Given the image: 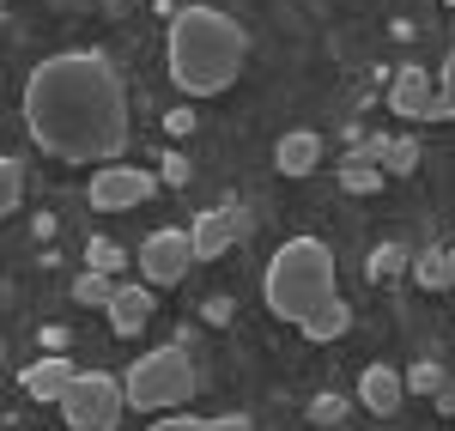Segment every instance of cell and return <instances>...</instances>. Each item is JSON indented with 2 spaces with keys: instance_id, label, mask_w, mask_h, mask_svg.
I'll return each instance as SVG.
<instances>
[{
  "instance_id": "1",
  "label": "cell",
  "mask_w": 455,
  "mask_h": 431,
  "mask_svg": "<svg viewBox=\"0 0 455 431\" xmlns=\"http://www.w3.org/2000/svg\"><path fill=\"white\" fill-rule=\"evenodd\" d=\"M25 128L49 158L116 164L128 146V85L109 55L68 49L36 61L25 79Z\"/></svg>"
},
{
  "instance_id": "2",
  "label": "cell",
  "mask_w": 455,
  "mask_h": 431,
  "mask_svg": "<svg viewBox=\"0 0 455 431\" xmlns=\"http://www.w3.org/2000/svg\"><path fill=\"white\" fill-rule=\"evenodd\" d=\"M243 25L219 6H182L171 19V43H164V61H171V79L188 92V98H212L225 92L237 73H243Z\"/></svg>"
},
{
  "instance_id": "3",
  "label": "cell",
  "mask_w": 455,
  "mask_h": 431,
  "mask_svg": "<svg viewBox=\"0 0 455 431\" xmlns=\"http://www.w3.org/2000/svg\"><path fill=\"white\" fill-rule=\"evenodd\" d=\"M334 298V255L322 237H291L267 261V310L285 323H304L315 304Z\"/></svg>"
},
{
  "instance_id": "4",
  "label": "cell",
  "mask_w": 455,
  "mask_h": 431,
  "mask_svg": "<svg viewBox=\"0 0 455 431\" xmlns=\"http://www.w3.org/2000/svg\"><path fill=\"white\" fill-rule=\"evenodd\" d=\"M195 389H201V371L188 359V347H152V353L134 359L128 377H122V395H128V407H140V413L182 407Z\"/></svg>"
},
{
  "instance_id": "5",
  "label": "cell",
  "mask_w": 455,
  "mask_h": 431,
  "mask_svg": "<svg viewBox=\"0 0 455 431\" xmlns=\"http://www.w3.org/2000/svg\"><path fill=\"white\" fill-rule=\"evenodd\" d=\"M122 383L104 377V371H73V383L61 389V413H68V431H116L122 419Z\"/></svg>"
},
{
  "instance_id": "6",
  "label": "cell",
  "mask_w": 455,
  "mask_h": 431,
  "mask_svg": "<svg viewBox=\"0 0 455 431\" xmlns=\"http://www.w3.org/2000/svg\"><path fill=\"white\" fill-rule=\"evenodd\" d=\"M188 267H195V237H188V231H152V237L140 243V280L152 291L182 286Z\"/></svg>"
},
{
  "instance_id": "7",
  "label": "cell",
  "mask_w": 455,
  "mask_h": 431,
  "mask_svg": "<svg viewBox=\"0 0 455 431\" xmlns=\"http://www.w3.org/2000/svg\"><path fill=\"white\" fill-rule=\"evenodd\" d=\"M152 188H158V177L152 171H134V164H104V171H92V207L98 213H122V207H140V201H152Z\"/></svg>"
},
{
  "instance_id": "8",
  "label": "cell",
  "mask_w": 455,
  "mask_h": 431,
  "mask_svg": "<svg viewBox=\"0 0 455 431\" xmlns=\"http://www.w3.org/2000/svg\"><path fill=\"white\" fill-rule=\"evenodd\" d=\"M243 231H249V213L237 207V201H225V207L201 213V219H195V231H188V237H195V261H219Z\"/></svg>"
},
{
  "instance_id": "9",
  "label": "cell",
  "mask_w": 455,
  "mask_h": 431,
  "mask_svg": "<svg viewBox=\"0 0 455 431\" xmlns=\"http://www.w3.org/2000/svg\"><path fill=\"white\" fill-rule=\"evenodd\" d=\"M401 395H407V377L395 371V364H364V377H358V401L371 407V413H395L401 407Z\"/></svg>"
},
{
  "instance_id": "10",
  "label": "cell",
  "mask_w": 455,
  "mask_h": 431,
  "mask_svg": "<svg viewBox=\"0 0 455 431\" xmlns=\"http://www.w3.org/2000/svg\"><path fill=\"white\" fill-rule=\"evenodd\" d=\"M104 310H109V328H116V334H140V328L152 323V286H146V280L140 286H116Z\"/></svg>"
},
{
  "instance_id": "11",
  "label": "cell",
  "mask_w": 455,
  "mask_h": 431,
  "mask_svg": "<svg viewBox=\"0 0 455 431\" xmlns=\"http://www.w3.org/2000/svg\"><path fill=\"white\" fill-rule=\"evenodd\" d=\"M431 73L425 68H401V79L388 85V109L395 116H407V122H425V109H431Z\"/></svg>"
},
{
  "instance_id": "12",
  "label": "cell",
  "mask_w": 455,
  "mask_h": 431,
  "mask_svg": "<svg viewBox=\"0 0 455 431\" xmlns=\"http://www.w3.org/2000/svg\"><path fill=\"white\" fill-rule=\"evenodd\" d=\"M274 164H280L285 177H310L315 164H322V140H315L310 128H298V134H285V140L274 146Z\"/></svg>"
},
{
  "instance_id": "13",
  "label": "cell",
  "mask_w": 455,
  "mask_h": 431,
  "mask_svg": "<svg viewBox=\"0 0 455 431\" xmlns=\"http://www.w3.org/2000/svg\"><path fill=\"white\" fill-rule=\"evenodd\" d=\"M73 383V371H68V359H36V364H25V395L31 401H61V389Z\"/></svg>"
},
{
  "instance_id": "14",
  "label": "cell",
  "mask_w": 455,
  "mask_h": 431,
  "mask_svg": "<svg viewBox=\"0 0 455 431\" xmlns=\"http://www.w3.org/2000/svg\"><path fill=\"white\" fill-rule=\"evenodd\" d=\"M383 158H377V152H347V158H340V188H352V195H377V188H383Z\"/></svg>"
},
{
  "instance_id": "15",
  "label": "cell",
  "mask_w": 455,
  "mask_h": 431,
  "mask_svg": "<svg viewBox=\"0 0 455 431\" xmlns=\"http://www.w3.org/2000/svg\"><path fill=\"white\" fill-rule=\"evenodd\" d=\"M298 328H304L310 340H340V334L352 328V310L340 304V298H328V304H315V310H310V316H304Z\"/></svg>"
},
{
  "instance_id": "16",
  "label": "cell",
  "mask_w": 455,
  "mask_h": 431,
  "mask_svg": "<svg viewBox=\"0 0 455 431\" xmlns=\"http://www.w3.org/2000/svg\"><path fill=\"white\" fill-rule=\"evenodd\" d=\"M455 116V49L443 55V73H437V98L425 109V122H450Z\"/></svg>"
},
{
  "instance_id": "17",
  "label": "cell",
  "mask_w": 455,
  "mask_h": 431,
  "mask_svg": "<svg viewBox=\"0 0 455 431\" xmlns=\"http://www.w3.org/2000/svg\"><path fill=\"white\" fill-rule=\"evenodd\" d=\"M19 201H25V171H19V158H0V219L19 213Z\"/></svg>"
},
{
  "instance_id": "18",
  "label": "cell",
  "mask_w": 455,
  "mask_h": 431,
  "mask_svg": "<svg viewBox=\"0 0 455 431\" xmlns=\"http://www.w3.org/2000/svg\"><path fill=\"white\" fill-rule=\"evenodd\" d=\"M413 261H407V250L401 243H383V250L371 255V280H395V274H407Z\"/></svg>"
},
{
  "instance_id": "19",
  "label": "cell",
  "mask_w": 455,
  "mask_h": 431,
  "mask_svg": "<svg viewBox=\"0 0 455 431\" xmlns=\"http://www.w3.org/2000/svg\"><path fill=\"white\" fill-rule=\"evenodd\" d=\"M109 291H116L109 274H79L73 280V304H109Z\"/></svg>"
},
{
  "instance_id": "20",
  "label": "cell",
  "mask_w": 455,
  "mask_h": 431,
  "mask_svg": "<svg viewBox=\"0 0 455 431\" xmlns=\"http://www.w3.org/2000/svg\"><path fill=\"white\" fill-rule=\"evenodd\" d=\"M419 164V140H388V152H383V171L388 177H407Z\"/></svg>"
},
{
  "instance_id": "21",
  "label": "cell",
  "mask_w": 455,
  "mask_h": 431,
  "mask_svg": "<svg viewBox=\"0 0 455 431\" xmlns=\"http://www.w3.org/2000/svg\"><path fill=\"white\" fill-rule=\"evenodd\" d=\"M85 261H92V274H116V267H122V250H116L109 237H92V243H85Z\"/></svg>"
},
{
  "instance_id": "22",
  "label": "cell",
  "mask_w": 455,
  "mask_h": 431,
  "mask_svg": "<svg viewBox=\"0 0 455 431\" xmlns=\"http://www.w3.org/2000/svg\"><path fill=\"white\" fill-rule=\"evenodd\" d=\"M407 389H419V395H437V389H443V364H413V371H407Z\"/></svg>"
},
{
  "instance_id": "23",
  "label": "cell",
  "mask_w": 455,
  "mask_h": 431,
  "mask_svg": "<svg viewBox=\"0 0 455 431\" xmlns=\"http://www.w3.org/2000/svg\"><path fill=\"white\" fill-rule=\"evenodd\" d=\"M347 419V401L340 395H315L310 401V426H340Z\"/></svg>"
},
{
  "instance_id": "24",
  "label": "cell",
  "mask_w": 455,
  "mask_h": 431,
  "mask_svg": "<svg viewBox=\"0 0 455 431\" xmlns=\"http://www.w3.org/2000/svg\"><path fill=\"white\" fill-rule=\"evenodd\" d=\"M146 431H212V419H188V413H171V419H158V426Z\"/></svg>"
},
{
  "instance_id": "25",
  "label": "cell",
  "mask_w": 455,
  "mask_h": 431,
  "mask_svg": "<svg viewBox=\"0 0 455 431\" xmlns=\"http://www.w3.org/2000/svg\"><path fill=\"white\" fill-rule=\"evenodd\" d=\"M188 177H195L188 158H176V152H171V158H164V182H188Z\"/></svg>"
},
{
  "instance_id": "26",
  "label": "cell",
  "mask_w": 455,
  "mask_h": 431,
  "mask_svg": "<svg viewBox=\"0 0 455 431\" xmlns=\"http://www.w3.org/2000/svg\"><path fill=\"white\" fill-rule=\"evenodd\" d=\"M437 291H455V250H443V274H437Z\"/></svg>"
},
{
  "instance_id": "27",
  "label": "cell",
  "mask_w": 455,
  "mask_h": 431,
  "mask_svg": "<svg viewBox=\"0 0 455 431\" xmlns=\"http://www.w3.org/2000/svg\"><path fill=\"white\" fill-rule=\"evenodd\" d=\"M212 431H255V426H249L243 413H225V419H212Z\"/></svg>"
},
{
  "instance_id": "28",
  "label": "cell",
  "mask_w": 455,
  "mask_h": 431,
  "mask_svg": "<svg viewBox=\"0 0 455 431\" xmlns=\"http://www.w3.org/2000/svg\"><path fill=\"white\" fill-rule=\"evenodd\" d=\"M0 353H6V347H0Z\"/></svg>"
},
{
  "instance_id": "29",
  "label": "cell",
  "mask_w": 455,
  "mask_h": 431,
  "mask_svg": "<svg viewBox=\"0 0 455 431\" xmlns=\"http://www.w3.org/2000/svg\"><path fill=\"white\" fill-rule=\"evenodd\" d=\"M450 6H455V0H450Z\"/></svg>"
}]
</instances>
